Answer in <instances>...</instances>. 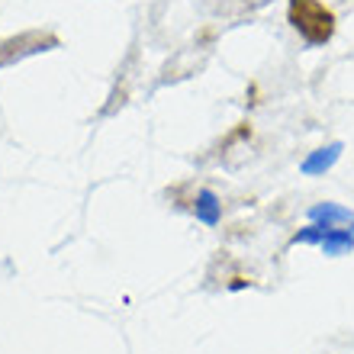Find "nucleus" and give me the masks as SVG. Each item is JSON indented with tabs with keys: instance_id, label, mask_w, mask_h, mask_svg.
Wrapping results in <instances>:
<instances>
[{
	"instance_id": "f257e3e1",
	"label": "nucleus",
	"mask_w": 354,
	"mask_h": 354,
	"mask_svg": "<svg viewBox=\"0 0 354 354\" xmlns=\"http://www.w3.org/2000/svg\"><path fill=\"white\" fill-rule=\"evenodd\" d=\"M287 19L309 46H326L335 36V13L322 0H290Z\"/></svg>"
}]
</instances>
